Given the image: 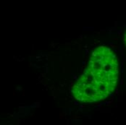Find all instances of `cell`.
<instances>
[{"instance_id":"6da1fadb","label":"cell","mask_w":126,"mask_h":125,"mask_svg":"<svg viewBox=\"0 0 126 125\" xmlns=\"http://www.w3.org/2000/svg\"><path fill=\"white\" fill-rule=\"evenodd\" d=\"M119 62L113 51L101 46L93 51L88 65L72 88L73 96L82 103L107 98L116 88Z\"/></svg>"},{"instance_id":"7a4b0ae2","label":"cell","mask_w":126,"mask_h":125,"mask_svg":"<svg viewBox=\"0 0 126 125\" xmlns=\"http://www.w3.org/2000/svg\"><path fill=\"white\" fill-rule=\"evenodd\" d=\"M124 42H125V44H126V33H125V35H124Z\"/></svg>"}]
</instances>
